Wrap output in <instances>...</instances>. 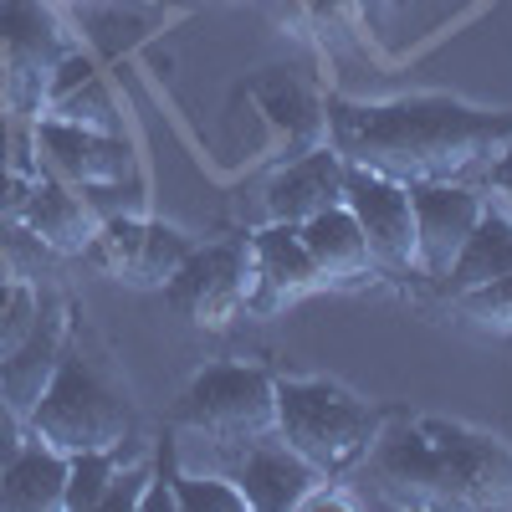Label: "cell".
Segmentation results:
<instances>
[{
    "mask_svg": "<svg viewBox=\"0 0 512 512\" xmlns=\"http://www.w3.org/2000/svg\"><path fill=\"white\" fill-rule=\"evenodd\" d=\"M344 482L364 502L410 512L512 507V446L466 420L384 410L374 446Z\"/></svg>",
    "mask_w": 512,
    "mask_h": 512,
    "instance_id": "obj_1",
    "label": "cell"
},
{
    "mask_svg": "<svg viewBox=\"0 0 512 512\" xmlns=\"http://www.w3.org/2000/svg\"><path fill=\"white\" fill-rule=\"evenodd\" d=\"M328 144L400 185H451L487 175L512 144V108L487 113L451 98H390V103H328Z\"/></svg>",
    "mask_w": 512,
    "mask_h": 512,
    "instance_id": "obj_2",
    "label": "cell"
},
{
    "mask_svg": "<svg viewBox=\"0 0 512 512\" xmlns=\"http://www.w3.org/2000/svg\"><path fill=\"white\" fill-rule=\"evenodd\" d=\"M384 425V410L338 379L277 374V436L303 456L318 477H349Z\"/></svg>",
    "mask_w": 512,
    "mask_h": 512,
    "instance_id": "obj_3",
    "label": "cell"
},
{
    "mask_svg": "<svg viewBox=\"0 0 512 512\" xmlns=\"http://www.w3.org/2000/svg\"><path fill=\"white\" fill-rule=\"evenodd\" d=\"M26 431L62 456L113 451L123 441H134V405H128V395L118 384L82 349H72V338H67V354H62V364L47 384V395H41V405L31 410Z\"/></svg>",
    "mask_w": 512,
    "mask_h": 512,
    "instance_id": "obj_4",
    "label": "cell"
},
{
    "mask_svg": "<svg viewBox=\"0 0 512 512\" xmlns=\"http://www.w3.org/2000/svg\"><path fill=\"white\" fill-rule=\"evenodd\" d=\"M175 420L200 441L267 436L277 431V374L256 364H210L185 384Z\"/></svg>",
    "mask_w": 512,
    "mask_h": 512,
    "instance_id": "obj_5",
    "label": "cell"
},
{
    "mask_svg": "<svg viewBox=\"0 0 512 512\" xmlns=\"http://www.w3.org/2000/svg\"><path fill=\"white\" fill-rule=\"evenodd\" d=\"M67 52H72V41L41 0H0V82H6V113L41 118L47 77Z\"/></svg>",
    "mask_w": 512,
    "mask_h": 512,
    "instance_id": "obj_6",
    "label": "cell"
},
{
    "mask_svg": "<svg viewBox=\"0 0 512 512\" xmlns=\"http://www.w3.org/2000/svg\"><path fill=\"white\" fill-rule=\"evenodd\" d=\"M205 451H210V461H216V472L231 477L246 492L251 512H297V502L308 497V487L323 482L277 431L246 436V441H205Z\"/></svg>",
    "mask_w": 512,
    "mask_h": 512,
    "instance_id": "obj_7",
    "label": "cell"
},
{
    "mask_svg": "<svg viewBox=\"0 0 512 512\" xmlns=\"http://www.w3.org/2000/svg\"><path fill=\"white\" fill-rule=\"evenodd\" d=\"M246 282L251 262L241 241H216V246H195L190 262L164 282V297L190 328L221 333L246 313Z\"/></svg>",
    "mask_w": 512,
    "mask_h": 512,
    "instance_id": "obj_8",
    "label": "cell"
},
{
    "mask_svg": "<svg viewBox=\"0 0 512 512\" xmlns=\"http://www.w3.org/2000/svg\"><path fill=\"white\" fill-rule=\"evenodd\" d=\"M344 205L369 241V256L384 277H420L415 272V210H410V185L384 180L364 164L344 159Z\"/></svg>",
    "mask_w": 512,
    "mask_h": 512,
    "instance_id": "obj_9",
    "label": "cell"
},
{
    "mask_svg": "<svg viewBox=\"0 0 512 512\" xmlns=\"http://www.w3.org/2000/svg\"><path fill=\"white\" fill-rule=\"evenodd\" d=\"M246 262H251V282H246V313L251 318H277L292 303L323 292V272L303 246V231L287 221H267L256 236H246Z\"/></svg>",
    "mask_w": 512,
    "mask_h": 512,
    "instance_id": "obj_10",
    "label": "cell"
},
{
    "mask_svg": "<svg viewBox=\"0 0 512 512\" xmlns=\"http://www.w3.org/2000/svg\"><path fill=\"white\" fill-rule=\"evenodd\" d=\"M410 210H415V272L425 282H446L451 262L461 256L466 236L477 231L487 195L466 180L451 185H410Z\"/></svg>",
    "mask_w": 512,
    "mask_h": 512,
    "instance_id": "obj_11",
    "label": "cell"
},
{
    "mask_svg": "<svg viewBox=\"0 0 512 512\" xmlns=\"http://www.w3.org/2000/svg\"><path fill=\"white\" fill-rule=\"evenodd\" d=\"M31 144H36V154H47L52 175L77 190L134 175V149H128L123 134H93V128H77L62 118H36Z\"/></svg>",
    "mask_w": 512,
    "mask_h": 512,
    "instance_id": "obj_12",
    "label": "cell"
},
{
    "mask_svg": "<svg viewBox=\"0 0 512 512\" xmlns=\"http://www.w3.org/2000/svg\"><path fill=\"white\" fill-rule=\"evenodd\" d=\"M67 338H72V308L52 303V308H36V323L21 344L0 359V405H11L21 420H31V410L41 405L47 384L67 354Z\"/></svg>",
    "mask_w": 512,
    "mask_h": 512,
    "instance_id": "obj_13",
    "label": "cell"
},
{
    "mask_svg": "<svg viewBox=\"0 0 512 512\" xmlns=\"http://www.w3.org/2000/svg\"><path fill=\"white\" fill-rule=\"evenodd\" d=\"M262 200H267V221H287V226H303L323 210L344 205V154L333 144H318L297 159H282Z\"/></svg>",
    "mask_w": 512,
    "mask_h": 512,
    "instance_id": "obj_14",
    "label": "cell"
},
{
    "mask_svg": "<svg viewBox=\"0 0 512 512\" xmlns=\"http://www.w3.org/2000/svg\"><path fill=\"white\" fill-rule=\"evenodd\" d=\"M16 226L57 256H82L93 231H98V216H93V205L82 200L77 185H67L57 175H31L26 200L16 210Z\"/></svg>",
    "mask_w": 512,
    "mask_h": 512,
    "instance_id": "obj_15",
    "label": "cell"
},
{
    "mask_svg": "<svg viewBox=\"0 0 512 512\" xmlns=\"http://www.w3.org/2000/svg\"><path fill=\"white\" fill-rule=\"evenodd\" d=\"M251 98H256V108L267 113V123L287 139V154L282 159H297V154L328 144V108L303 88V82H292L287 72L272 67L267 77H256L251 82Z\"/></svg>",
    "mask_w": 512,
    "mask_h": 512,
    "instance_id": "obj_16",
    "label": "cell"
},
{
    "mask_svg": "<svg viewBox=\"0 0 512 512\" xmlns=\"http://www.w3.org/2000/svg\"><path fill=\"white\" fill-rule=\"evenodd\" d=\"M297 231H303V246H308L313 262H318V272H323L328 287H349V282H364V277L379 272L349 205H333V210H323V216L303 221Z\"/></svg>",
    "mask_w": 512,
    "mask_h": 512,
    "instance_id": "obj_17",
    "label": "cell"
},
{
    "mask_svg": "<svg viewBox=\"0 0 512 512\" xmlns=\"http://www.w3.org/2000/svg\"><path fill=\"white\" fill-rule=\"evenodd\" d=\"M67 492V456L26 431V446L0 472V512H57Z\"/></svg>",
    "mask_w": 512,
    "mask_h": 512,
    "instance_id": "obj_18",
    "label": "cell"
},
{
    "mask_svg": "<svg viewBox=\"0 0 512 512\" xmlns=\"http://www.w3.org/2000/svg\"><path fill=\"white\" fill-rule=\"evenodd\" d=\"M507 272H512V216H507V210H492V205H487L482 221H477V231L466 236L461 256L451 262L441 292L456 297V292L487 287V282H497V277H507Z\"/></svg>",
    "mask_w": 512,
    "mask_h": 512,
    "instance_id": "obj_19",
    "label": "cell"
},
{
    "mask_svg": "<svg viewBox=\"0 0 512 512\" xmlns=\"http://www.w3.org/2000/svg\"><path fill=\"white\" fill-rule=\"evenodd\" d=\"M144 216H108V221H98V231H93V241H88V262L98 267V272H108L113 282H128L134 287V277H139V251H144Z\"/></svg>",
    "mask_w": 512,
    "mask_h": 512,
    "instance_id": "obj_20",
    "label": "cell"
},
{
    "mask_svg": "<svg viewBox=\"0 0 512 512\" xmlns=\"http://www.w3.org/2000/svg\"><path fill=\"white\" fill-rule=\"evenodd\" d=\"M41 118H62V123H77V128H93V134H123V113H118L108 82L98 72L88 82H77L72 93H62L57 103H47Z\"/></svg>",
    "mask_w": 512,
    "mask_h": 512,
    "instance_id": "obj_21",
    "label": "cell"
},
{
    "mask_svg": "<svg viewBox=\"0 0 512 512\" xmlns=\"http://www.w3.org/2000/svg\"><path fill=\"white\" fill-rule=\"evenodd\" d=\"M123 446L113 451H77L67 456V492H62V512H98L113 477H118Z\"/></svg>",
    "mask_w": 512,
    "mask_h": 512,
    "instance_id": "obj_22",
    "label": "cell"
},
{
    "mask_svg": "<svg viewBox=\"0 0 512 512\" xmlns=\"http://www.w3.org/2000/svg\"><path fill=\"white\" fill-rule=\"evenodd\" d=\"M451 313L477 328V333H492V338H512V272L487 282V287H472V292H456L446 297Z\"/></svg>",
    "mask_w": 512,
    "mask_h": 512,
    "instance_id": "obj_23",
    "label": "cell"
},
{
    "mask_svg": "<svg viewBox=\"0 0 512 512\" xmlns=\"http://www.w3.org/2000/svg\"><path fill=\"white\" fill-rule=\"evenodd\" d=\"M169 482H175L180 512H251L246 492L231 477H221V472H190V466L169 461Z\"/></svg>",
    "mask_w": 512,
    "mask_h": 512,
    "instance_id": "obj_24",
    "label": "cell"
},
{
    "mask_svg": "<svg viewBox=\"0 0 512 512\" xmlns=\"http://www.w3.org/2000/svg\"><path fill=\"white\" fill-rule=\"evenodd\" d=\"M190 251H195V241H190L185 231L164 226V221H149V226H144V251H139V277H134V287H164L169 277L190 262Z\"/></svg>",
    "mask_w": 512,
    "mask_h": 512,
    "instance_id": "obj_25",
    "label": "cell"
},
{
    "mask_svg": "<svg viewBox=\"0 0 512 512\" xmlns=\"http://www.w3.org/2000/svg\"><path fill=\"white\" fill-rule=\"evenodd\" d=\"M297 11H303V21L313 26V36L323 41V52L359 47L364 0H297Z\"/></svg>",
    "mask_w": 512,
    "mask_h": 512,
    "instance_id": "obj_26",
    "label": "cell"
},
{
    "mask_svg": "<svg viewBox=\"0 0 512 512\" xmlns=\"http://www.w3.org/2000/svg\"><path fill=\"white\" fill-rule=\"evenodd\" d=\"M36 292L26 287V282H16V292H11V303L6 308H0V359H6L16 344H21V338L31 333V323H36Z\"/></svg>",
    "mask_w": 512,
    "mask_h": 512,
    "instance_id": "obj_27",
    "label": "cell"
},
{
    "mask_svg": "<svg viewBox=\"0 0 512 512\" xmlns=\"http://www.w3.org/2000/svg\"><path fill=\"white\" fill-rule=\"evenodd\" d=\"M369 502L344 482V477H323V482H313L308 487V497L297 502V512H364Z\"/></svg>",
    "mask_w": 512,
    "mask_h": 512,
    "instance_id": "obj_28",
    "label": "cell"
},
{
    "mask_svg": "<svg viewBox=\"0 0 512 512\" xmlns=\"http://www.w3.org/2000/svg\"><path fill=\"white\" fill-rule=\"evenodd\" d=\"M149 477H154V466H149V461L128 466V472H118L98 512H118V507H123V512H134V507H139V492H144V482H149Z\"/></svg>",
    "mask_w": 512,
    "mask_h": 512,
    "instance_id": "obj_29",
    "label": "cell"
},
{
    "mask_svg": "<svg viewBox=\"0 0 512 512\" xmlns=\"http://www.w3.org/2000/svg\"><path fill=\"white\" fill-rule=\"evenodd\" d=\"M134 512H180L175 482H169V466H159V472L144 482V492H139V507H134Z\"/></svg>",
    "mask_w": 512,
    "mask_h": 512,
    "instance_id": "obj_30",
    "label": "cell"
},
{
    "mask_svg": "<svg viewBox=\"0 0 512 512\" xmlns=\"http://www.w3.org/2000/svg\"><path fill=\"white\" fill-rule=\"evenodd\" d=\"M26 446V420L11 410V405H0V472L11 466V456Z\"/></svg>",
    "mask_w": 512,
    "mask_h": 512,
    "instance_id": "obj_31",
    "label": "cell"
},
{
    "mask_svg": "<svg viewBox=\"0 0 512 512\" xmlns=\"http://www.w3.org/2000/svg\"><path fill=\"white\" fill-rule=\"evenodd\" d=\"M487 190L502 200V210H507V216H512V144L487 164Z\"/></svg>",
    "mask_w": 512,
    "mask_h": 512,
    "instance_id": "obj_32",
    "label": "cell"
},
{
    "mask_svg": "<svg viewBox=\"0 0 512 512\" xmlns=\"http://www.w3.org/2000/svg\"><path fill=\"white\" fill-rule=\"evenodd\" d=\"M26 175H16V169H6V175H0V226L6 221H16V210H21V200H26Z\"/></svg>",
    "mask_w": 512,
    "mask_h": 512,
    "instance_id": "obj_33",
    "label": "cell"
},
{
    "mask_svg": "<svg viewBox=\"0 0 512 512\" xmlns=\"http://www.w3.org/2000/svg\"><path fill=\"white\" fill-rule=\"evenodd\" d=\"M11 144H16V139H11V123L0 118V175L11 169Z\"/></svg>",
    "mask_w": 512,
    "mask_h": 512,
    "instance_id": "obj_34",
    "label": "cell"
},
{
    "mask_svg": "<svg viewBox=\"0 0 512 512\" xmlns=\"http://www.w3.org/2000/svg\"><path fill=\"white\" fill-rule=\"evenodd\" d=\"M11 292H16V277H6V267H0V308L11 303Z\"/></svg>",
    "mask_w": 512,
    "mask_h": 512,
    "instance_id": "obj_35",
    "label": "cell"
},
{
    "mask_svg": "<svg viewBox=\"0 0 512 512\" xmlns=\"http://www.w3.org/2000/svg\"><path fill=\"white\" fill-rule=\"evenodd\" d=\"M0 118H6V82H0Z\"/></svg>",
    "mask_w": 512,
    "mask_h": 512,
    "instance_id": "obj_36",
    "label": "cell"
}]
</instances>
